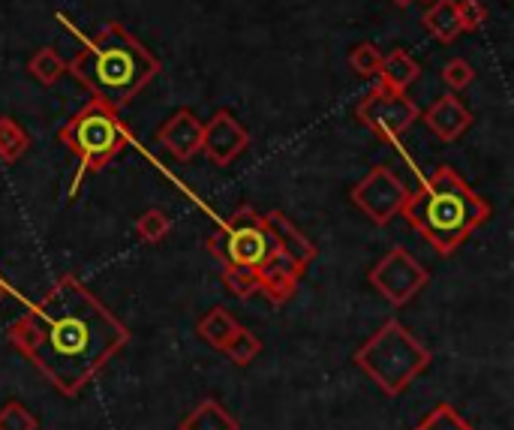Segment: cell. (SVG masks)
Wrapping results in <instances>:
<instances>
[{
	"label": "cell",
	"mask_w": 514,
	"mask_h": 430,
	"mask_svg": "<svg viewBox=\"0 0 514 430\" xmlns=\"http://www.w3.org/2000/svg\"><path fill=\"white\" fill-rule=\"evenodd\" d=\"M7 337L67 397L91 385L130 343L127 325L76 274H64Z\"/></svg>",
	"instance_id": "obj_1"
},
{
	"label": "cell",
	"mask_w": 514,
	"mask_h": 430,
	"mask_svg": "<svg viewBox=\"0 0 514 430\" xmlns=\"http://www.w3.org/2000/svg\"><path fill=\"white\" fill-rule=\"evenodd\" d=\"M160 70V58L151 55L121 22H106V28L67 64V73L79 85L118 112L127 109Z\"/></svg>",
	"instance_id": "obj_2"
},
{
	"label": "cell",
	"mask_w": 514,
	"mask_h": 430,
	"mask_svg": "<svg viewBox=\"0 0 514 430\" xmlns=\"http://www.w3.org/2000/svg\"><path fill=\"white\" fill-rule=\"evenodd\" d=\"M400 217H406L439 256H451L490 220V205L451 166H439L406 196Z\"/></svg>",
	"instance_id": "obj_3"
},
{
	"label": "cell",
	"mask_w": 514,
	"mask_h": 430,
	"mask_svg": "<svg viewBox=\"0 0 514 430\" xmlns=\"http://www.w3.org/2000/svg\"><path fill=\"white\" fill-rule=\"evenodd\" d=\"M352 358H355L358 370L367 379H373L388 397L406 391V385L418 373H424L433 361L430 349L397 319H385L370 334V340H364L355 349Z\"/></svg>",
	"instance_id": "obj_4"
},
{
	"label": "cell",
	"mask_w": 514,
	"mask_h": 430,
	"mask_svg": "<svg viewBox=\"0 0 514 430\" xmlns=\"http://www.w3.org/2000/svg\"><path fill=\"white\" fill-rule=\"evenodd\" d=\"M127 139L130 136H127V127H124L118 109L97 100V97L91 103H85L61 127V142L79 160V172H76V181L70 187V199H76L79 184L88 172H103L127 148Z\"/></svg>",
	"instance_id": "obj_5"
},
{
	"label": "cell",
	"mask_w": 514,
	"mask_h": 430,
	"mask_svg": "<svg viewBox=\"0 0 514 430\" xmlns=\"http://www.w3.org/2000/svg\"><path fill=\"white\" fill-rule=\"evenodd\" d=\"M274 250H277V241H274L271 229L265 226V217L253 205H241L208 238V253L223 265L262 268Z\"/></svg>",
	"instance_id": "obj_6"
},
{
	"label": "cell",
	"mask_w": 514,
	"mask_h": 430,
	"mask_svg": "<svg viewBox=\"0 0 514 430\" xmlns=\"http://www.w3.org/2000/svg\"><path fill=\"white\" fill-rule=\"evenodd\" d=\"M355 118L361 127L373 130L376 136L397 142L421 118V112L412 103V97H406V91H391L385 85H373L355 106Z\"/></svg>",
	"instance_id": "obj_7"
},
{
	"label": "cell",
	"mask_w": 514,
	"mask_h": 430,
	"mask_svg": "<svg viewBox=\"0 0 514 430\" xmlns=\"http://www.w3.org/2000/svg\"><path fill=\"white\" fill-rule=\"evenodd\" d=\"M367 283L391 307H403L430 283V271L406 247H394L367 271Z\"/></svg>",
	"instance_id": "obj_8"
},
{
	"label": "cell",
	"mask_w": 514,
	"mask_h": 430,
	"mask_svg": "<svg viewBox=\"0 0 514 430\" xmlns=\"http://www.w3.org/2000/svg\"><path fill=\"white\" fill-rule=\"evenodd\" d=\"M406 196H409L406 184L388 166H373L349 193L352 205L364 217H370L373 226H388L394 217H400Z\"/></svg>",
	"instance_id": "obj_9"
},
{
	"label": "cell",
	"mask_w": 514,
	"mask_h": 430,
	"mask_svg": "<svg viewBox=\"0 0 514 430\" xmlns=\"http://www.w3.org/2000/svg\"><path fill=\"white\" fill-rule=\"evenodd\" d=\"M247 148H250V133L241 127V121L229 109H217L205 121V127H202V154L214 166H220V169L232 166Z\"/></svg>",
	"instance_id": "obj_10"
},
{
	"label": "cell",
	"mask_w": 514,
	"mask_h": 430,
	"mask_svg": "<svg viewBox=\"0 0 514 430\" xmlns=\"http://www.w3.org/2000/svg\"><path fill=\"white\" fill-rule=\"evenodd\" d=\"M202 127H205V121L193 109H178L157 130V145L166 154H172L175 160L187 163L202 151Z\"/></svg>",
	"instance_id": "obj_11"
},
{
	"label": "cell",
	"mask_w": 514,
	"mask_h": 430,
	"mask_svg": "<svg viewBox=\"0 0 514 430\" xmlns=\"http://www.w3.org/2000/svg\"><path fill=\"white\" fill-rule=\"evenodd\" d=\"M301 277H304V268L298 262H292L286 253L274 250L271 259L259 268V292L271 304H286L298 292Z\"/></svg>",
	"instance_id": "obj_12"
},
{
	"label": "cell",
	"mask_w": 514,
	"mask_h": 430,
	"mask_svg": "<svg viewBox=\"0 0 514 430\" xmlns=\"http://www.w3.org/2000/svg\"><path fill=\"white\" fill-rule=\"evenodd\" d=\"M421 121H424V127H427L436 139H442V142H457V139L472 127V112H469L454 94H445V97H439V100L421 115Z\"/></svg>",
	"instance_id": "obj_13"
},
{
	"label": "cell",
	"mask_w": 514,
	"mask_h": 430,
	"mask_svg": "<svg viewBox=\"0 0 514 430\" xmlns=\"http://www.w3.org/2000/svg\"><path fill=\"white\" fill-rule=\"evenodd\" d=\"M265 226L271 229V235H274V241H277V250L286 253V256H289L292 262H298L301 268H307V265L316 259V244H313L304 232H298V226H295L283 211L265 214Z\"/></svg>",
	"instance_id": "obj_14"
},
{
	"label": "cell",
	"mask_w": 514,
	"mask_h": 430,
	"mask_svg": "<svg viewBox=\"0 0 514 430\" xmlns=\"http://www.w3.org/2000/svg\"><path fill=\"white\" fill-rule=\"evenodd\" d=\"M421 76V64L406 52V49H394L388 55H382V64H379V85L391 88V91H409V85H415Z\"/></svg>",
	"instance_id": "obj_15"
},
{
	"label": "cell",
	"mask_w": 514,
	"mask_h": 430,
	"mask_svg": "<svg viewBox=\"0 0 514 430\" xmlns=\"http://www.w3.org/2000/svg\"><path fill=\"white\" fill-rule=\"evenodd\" d=\"M178 430H241V421L214 397H205L196 409H190Z\"/></svg>",
	"instance_id": "obj_16"
},
{
	"label": "cell",
	"mask_w": 514,
	"mask_h": 430,
	"mask_svg": "<svg viewBox=\"0 0 514 430\" xmlns=\"http://www.w3.org/2000/svg\"><path fill=\"white\" fill-rule=\"evenodd\" d=\"M424 31L439 40L442 46H451L463 31H460V16H457V0H433L427 13L421 16Z\"/></svg>",
	"instance_id": "obj_17"
},
{
	"label": "cell",
	"mask_w": 514,
	"mask_h": 430,
	"mask_svg": "<svg viewBox=\"0 0 514 430\" xmlns=\"http://www.w3.org/2000/svg\"><path fill=\"white\" fill-rule=\"evenodd\" d=\"M238 328H241V322H238L226 307H211V310L199 319V325H196L199 337H202L208 346H214V349H223V346L235 337Z\"/></svg>",
	"instance_id": "obj_18"
},
{
	"label": "cell",
	"mask_w": 514,
	"mask_h": 430,
	"mask_svg": "<svg viewBox=\"0 0 514 430\" xmlns=\"http://www.w3.org/2000/svg\"><path fill=\"white\" fill-rule=\"evenodd\" d=\"M31 148V136L28 130L16 121V118H0V163H19Z\"/></svg>",
	"instance_id": "obj_19"
},
{
	"label": "cell",
	"mask_w": 514,
	"mask_h": 430,
	"mask_svg": "<svg viewBox=\"0 0 514 430\" xmlns=\"http://www.w3.org/2000/svg\"><path fill=\"white\" fill-rule=\"evenodd\" d=\"M28 73L40 82V85H46V88H55L64 76H67V61L58 55V49H52V46H43L31 61H28Z\"/></svg>",
	"instance_id": "obj_20"
},
{
	"label": "cell",
	"mask_w": 514,
	"mask_h": 430,
	"mask_svg": "<svg viewBox=\"0 0 514 430\" xmlns=\"http://www.w3.org/2000/svg\"><path fill=\"white\" fill-rule=\"evenodd\" d=\"M262 349H265V346H262V337H259L256 331H250V328L241 325V328L235 331V337H232L220 352H223L232 364L247 367L250 361H256V358L262 355Z\"/></svg>",
	"instance_id": "obj_21"
},
{
	"label": "cell",
	"mask_w": 514,
	"mask_h": 430,
	"mask_svg": "<svg viewBox=\"0 0 514 430\" xmlns=\"http://www.w3.org/2000/svg\"><path fill=\"white\" fill-rule=\"evenodd\" d=\"M223 283L226 289L241 298L250 301L259 292V268H247V265H223Z\"/></svg>",
	"instance_id": "obj_22"
},
{
	"label": "cell",
	"mask_w": 514,
	"mask_h": 430,
	"mask_svg": "<svg viewBox=\"0 0 514 430\" xmlns=\"http://www.w3.org/2000/svg\"><path fill=\"white\" fill-rule=\"evenodd\" d=\"M412 430H475L451 403H439L433 406Z\"/></svg>",
	"instance_id": "obj_23"
},
{
	"label": "cell",
	"mask_w": 514,
	"mask_h": 430,
	"mask_svg": "<svg viewBox=\"0 0 514 430\" xmlns=\"http://www.w3.org/2000/svg\"><path fill=\"white\" fill-rule=\"evenodd\" d=\"M169 232H172V220H169V214L160 211V208H151V211H145V214L136 220V235H139L145 244H160Z\"/></svg>",
	"instance_id": "obj_24"
},
{
	"label": "cell",
	"mask_w": 514,
	"mask_h": 430,
	"mask_svg": "<svg viewBox=\"0 0 514 430\" xmlns=\"http://www.w3.org/2000/svg\"><path fill=\"white\" fill-rule=\"evenodd\" d=\"M0 430H40V418L22 400H7L0 406Z\"/></svg>",
	"instance_id": "obj_25"
},
{
	"label": "cell",
	"mask_w": 514,
	"mask_h": 430,
	"mask_svg": "<svg viewBox=\"0 0 514 430\" xmlns=\"http://www.w3.org/2000/svg\"><path fill=\"white\" fill-rule=\"evenodd\" d=\"M379 64H382V52L373 43H361L349 52V67L361 79H373L379 73Z\"/></svg>",
	"instance_id": "obj_26"
},
{
	"label": "cell",
	"mask_w": 514,
	"mask_h": 430,
	"mask_svg": "<svg viewBox=\"0 0 514 430\" xmlns=\"http://www.w3.org/2000/svg\"><path fill=\"white\" fill-rule=\"evenodd\" d=\"M442 85L451 91V94H457V91H466L472 82H475V70H472V64L466 61V58H451L445 67H442Z\"/></svg>",
	"instance_id": "obj_27"
},
{
	"label": "cell",
	"mask_w": 514,
	"mask_h": 430,
	"mask_svg": "<svg viewBox=\"0 0 514 430\" xmlns=\"http://www.w3.org/2000/svg\"><path fill=\"white\" fill-rule=\"evenodd\" d=\"M457 16H460V31L475 34L487 22V7L481 0H457Z\"/></svg>",
	"instance_id": "obj_28"
},
{
	"label": "cell",
	"mask_w": 514,
	"mask_h": 430,
	"mask_svg": "<svg viewBox=\"0 0 514 430\" xmlns=\"http://www.w3.org/2000/svg\"><path fill=\"white\" fill-rule=\"evenodd\" d=\"M391 4H394V7H400V10H406V7H412V4H415V0H391Z\"/></svg>",
	"instance_id": "obj_29"
},
{
	"label": "cell",
	"mask_w": 514,
	"mask_h": 430,
	"mask_svg": "<svg viewBox=\"0 0 514 430\" xmlns=\"http://www.w3.org/2000/svg\"><path fill=\"white\" fill-rule=\"evenodd\" d=\"M4 295H7V283H4V277H0V301H4Z\"/></svg>",
	"instance_id": "obj_30"
}]
</instances>
